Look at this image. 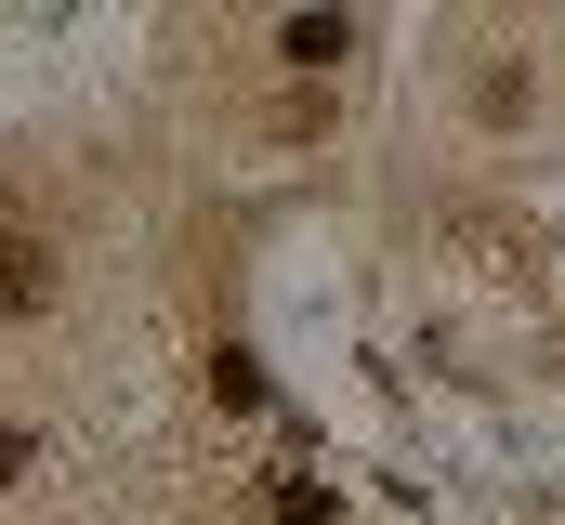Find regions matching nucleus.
<instances>
[{"label": "nucleus", "mask_w": 565, "mask_h": 525, "mask_svg": "<svg viewBox=\"0 0 565 525\" xmlns=\"http://www.w3.org/2000/svg\"><path fill=\"white\" fill-rule=\"evenodd\" d=\"M0 486H26V433H0Z\"/></svg>", "instance_id": "3"}, {"label": "nucleus", "mask_w": 565, "mask_h": 525, "mask_svg": "<svg viewBox=\"0 0 565 525\" xmlns=\"http://www.w3.org/2000/svg\"><path fill=\"white\" fill-rule=\"evenodd\" d=\"M53 289H66V262L40 224H13V197H0V315L26 329V315H53Z\"/></svg>", "instance_id": "1"}, {"label": "nucleus", "mask_w": 565, "mask_h": 525, "mask_svg": "<svg viewBox=\"0 0 565 525\" xmlns=\"http://www.w3.org/2000/svg\"><path fill=\"white\" fill-rule=\"evenodd\" d=\"M277 53H289V66H342L355 26H342V13H302V26H277Z\"/></svg>", "instance_id": "2"}]
</instances>
